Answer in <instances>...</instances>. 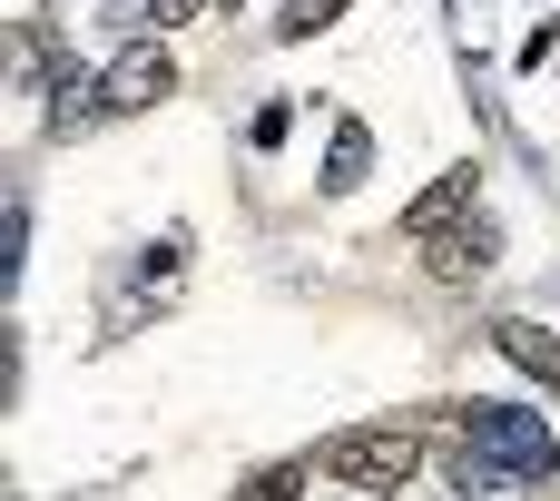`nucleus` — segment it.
<instances>
[{
  "mask_svg": "<svg viewBox=\"0 0 560 501\" xmlns=\"http://www.w3.org/2000/svg\"><path fill=\"white\" fill-rule=\"evenodd\" d=\"M463 453L502 463V473H512V492H541V482H560L551 423H541V413H522V404H463Z\"/></svg>",
  "mask_w": 560,
  "mask_h": 501,
  "instance_id": "nucleus-1",
  "label": "nucleus"
},
{
  "mask_svg": "<svg viewBox=\"0 0 560 501\" xmlns=\"http://www.w3.org/2000/svg\"><path fill=\"white\" fill-rule=\"evenodd\" d=\"M413 463H423V433L413 423H364V433H335L315 453V473L345 482V492H394V482H413Z\"/></svg>",
  "mask_w": 560,
  "mask_h": 501,
  "instance_id": "nucleus-2",
  "label": "nucleus"
},
{
  "mask_svg": "<svg viewBox=\"0 0 560 501\" xmlns=\"http://www.w3.org/2000/svg\"><path fill=\"white\" fill-rule=\"evenodd\" d=\"M177 89V59L158 49V39H128L118 59H108V108H158Z\"/></svg>",
  "mask_w": 560,
  "mask_h": 501,
  "instance_id": "nucleus-3",
  "label": "nucleus"
},
{
  "mask_svg": "<svg viewBox=\"0 0 560 501\" xmlns=\"http://www.w3.org/2000/svg\"><path fill=\"white\" fill-rule=\"evenodd\" d=\"M463 207H472V167H443V177L404 207V236H413V246H433V236H453V226H463Z\"/></svg>",
  "mask_w": 560,
  "mask_h": 501,
  "instance_id": "nucleus-4",
  "label": "nucleus"
},
{
  "mask_svg": "<svg viewBox=\"0 0 560 501\" xmlns=\"http://www.w3.org/2000/svg\"><path fill=\"white\" fill-rule=\"evenodd\" d=\"M492 345H502L532 384H551V394H560V335H541L532 315H502V325H492Z\"/></svg>",
  "mask_w": 560,
  "mask_h": 501,
  "instance_id": "nucleus-5",
  "label": "nucleus"
},
{
  "mask_svg": "<svg viewBox=\"0 0 560 501\" xmlns=\"http://www.w3.org/2000/svg\"><path fill=\"white\" fill-rule=\"evenodd\" d=\"M364 167H374V128H364V118H335V148H325V187L345 197V187H364Z\"/></svg>",
  "mask_w": 560,
  "mask_h": 501,
  "instance_id": "nucleus-6",
  "label": "nucleus"
},
{
  "mask_svg": "<svg viewBox=\"0 0 560 501\" xmlns=\"http://www.w3.org/2000/svg\"><path fill=\"white\" fill-rule=\"evenodd\" d=\"M482 266H492V226H482V217H472V226H453V236H433V276H453V286H463V276H482Z\"/></svg>",
  "mask_w": 560,
  "mask_h": 501,
  "instance_id": "nucleus-7",
  "label": "nucleus"
},
{
  "mask_svg": "<svg viewBox=\"0 0 560 501\" xmlns=\"http://www.w3.org/2000/svg\"><path fill=\"white\" fill-rule=\"evenodd\" d=\"M335 10H345V0H285V10H276V39H315Z\"/></svg>",
  "mask_w": 560,
  "mask_h": 501,
  "instance_id": "nucleus-8",
  "label": "nucleus"
},
{
  "mask_svg": "<svg viewBox=\"0 0 560 501\" xmlns=\"http://www.w3.org/2000/svg\"><path fill=\"white\" fill-rule=\"evenodd\" d=\"M305 482H325L315 463H276V473H256V482H236V492H256V501H285V492H305Z\"/></svg>",
  "mask_w": 560,
  "mask_h": 501,
  "instance_id": "nucleus-9",
  "label": "nucleus"
},
{
  "mask_svg": "<svg viewBox=\"0 0 560 501\" xmlns=\"http://www.w3.org/2000/svg\"><path fill=\"white\" fill-rule=\"evenodd\" d=\"M285 128H295V108L276 98V108H256V148H285Z\"/></svg>",
  "mask_w": 560,
  "mask_h": 501,
  "instance_id": "nucleus-10",
  "label": "nucleus"
},
{
  "mask_svg": "<svg viewBox=\"0 0 560 501\" xmlns=\"http://www.w3.org/2000/svg\"><path fill=\"white\" fill-rule=\"evenodd\" d=\"M148 20H158V30H177V20H197V0H148Z\"/></svg>",
  "mask_w": 560,
  "mask_h": 501,
  "instance_id": "nucleus-11",
  "label": "nucleus"
}]
</instances>
